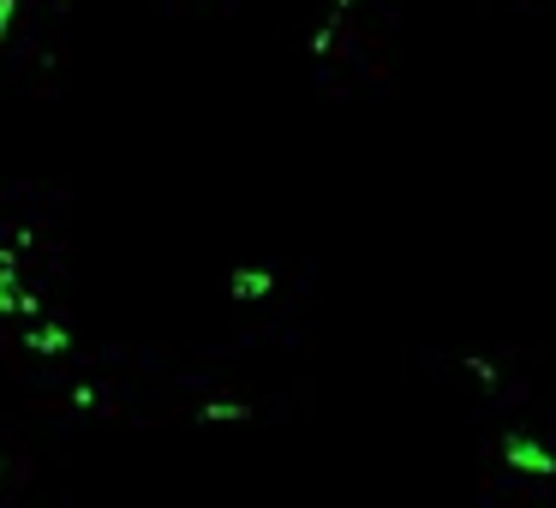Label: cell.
Instances as JSON below:
<instances>
[{
  "label": "cell",
  "mask_w": 556,
  "mask_h": 508,
  "mask_svg": "<svg viewBox=\"0 0 556 508\" xmlns=\"http://www.w3.org/2000/svg\"><path fill=\"white\" fill-rule=\"evenodd\" d=\"M18 347L37 353V359H61V353H73V329L66 323H30V329H18Z\"/></svg>",
  "instance_id": "6da1fadb"
},
{
  "label": "cell",
  "mask_w": 556,
  "mask_h": 508,
  "mask_svg": "<svg viewBox=\"0 0 556 508\" xmlns=\"http://www.w3.org/2000/svg\"><path fill=\"white\" fill-rule=\"evenodd\" d=\"M257 407L252 401H204L198 407V424H252Z\"/></svg>",
  "instance_id": "7a4b0ae2"
}]
</instances>
